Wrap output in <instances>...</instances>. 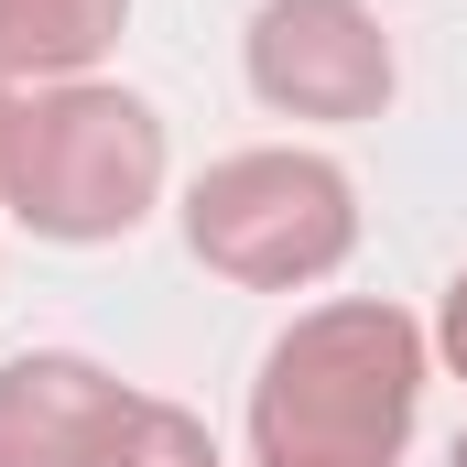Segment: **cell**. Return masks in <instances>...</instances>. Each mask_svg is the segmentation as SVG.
Returning <instances> with one entry per match:
<instances>
[{
    "instance_id": "1",
    "label": "cell",
    "mask_w": 467,
    "mask_h": 467,
    "mask_svg": "<svg viewBox=\"0 0 467 467\" xmlns=\"http://www.w3.org/2000/svg\"><path fill=\"white\" fill-rule=\"evenodd\" d=\"M424 402V337L391 305H327L261 358V467H391Z\"/></svg>"
},
{
    "instance_id": "2",
    "label": "cell",
    "mask_w": 467,
    "mask_h": 467,
    "mask_svg": "<svg viewBox=\"0 0 467 467\" xmlns=\"http://www.w3.org/2000/svg\"><path fill=\"white\" fill-rule=\"evenodd\" d=\"M163 185V119L141 109L130 88H44L11 109V141H0V207L33 239H119L141 229Z\"/></svg>"
},
{
    "instance_id": "3",
    "label": "cell",
    "mask_w": 467,
    "mask_h": 467,
    "mask_svg": "<svg viewBox=\"0 0 467 467\" xmlns=\"http://www.w3.org/2000/svg\"><path fill=\"white\" fill-rule=\"evenodd\" d=\"M185 239L207 272H229L250 294H294V283H327L358 239V196L337 163L316 152H229L196 174L185 196Z\"/></svg>"
},
{
    "instance_id": "4",
    "label": "cell",
    "mask_w": 467,
    "mask_h": 467,
    "mask_svg": "<svg viewBox=\"0 0 467 467\" xmlns=\"http://www.w3.org/2000/svg\"><path fill=\"white\" fill-rule=\"evenodd\" d=\"M250 88L283 119H380L391 44L358 0H261L250 22Z\"/></svg>"
},
{
    "instance_id": "5",
    "label": "cell",
    "mask_w": 467,
    "mask_h": 467,
    "mask_svg": "<svg viewBox=\"0 0 467 467\" xmlns=\"http://www.w3.org/2000/svg\"><path fill=\"white\" fill-rule=\"evenodd\" d=\"M141 391L88 358H11L0 369V467H99Z\"/></svg>"
},
{
    "instance_id": "6",
    "label": "cell",
    "mask_w": 467,
    "mask_h": 467,
    "mask_svg": "<svg viewBox=\"0 0 467 467\" xmlns=\"http://www.w3.org/2000/svg\"><path fill=\"white\" fill-rule=\"evenodd\" d=\"M119 22H130V0H0V77L66 88L119 44Z\"/></svg>"
},
{
    "instance_id": "7",
    "label": "cell",
    "mask_w": 467,
    "mask_h": 467,
    "mask_svg": "<svg viewBox=\"0 0 467 467\" xmlns=\"http://www.w3.org/2000/svg\"><path fill=\"white\" fill-rule=\"evenodd\" d=\"M99 467H218V435L196 413H174V402H130Z\"/></svg>"
},
{
    "instance_id": "8",
    "label": "cell",
    "mask_w": 467,
    "mask_h": 467,
    "mask_svg": "<svg viewBox=\"0 0 467 467\" xmlns=\"http://www.w3.org/2000/svg\"><path fill=\"white\" fill-rule=\"evenodd\" d=\"M446 358H457V369H467V272H457V283H446Z\"/></svg>"
},
{
    "instance_id": "9",
    "label": "cell",
    "mask_w": 467,
    "mask_h": 467,
    "mask_svg": "<svg viewBox=\"0 0 467 467\" xmlns=\"http://www.w3.org/2000/svg\"><path fill=\"white\" fill-rule=\"evenodd\" d=\"M11 109H22V99H11V77H0V141H11Z\"/></svg>"
},
{
    "instance_id": "10",
    "label": "cell",
    "mask_w": 467,
    "mask_h": 467,
    "mask_svg": "<svg viewBox=\"0 0 467 467\" xmlns=\"http://www.w3.org/2000/svg\"><path fill=\"white\" fill-rule=\"evenodd\" d=\"M446 467H467V435H457V457H446Z\"/></svg>"
}]
</instances>
